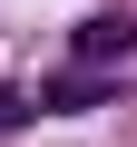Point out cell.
Listing matches in <instances>:
<instances>
[{
  "mask_svg": "<svg viewBox=\"0 0 137 147\" xmlns=\"http://www.w3.org/2000/svg\"><path fill=\"white\" fill-rule=\"evenodd\" d=\"M127 49H137V20L127 10H98V20H79V39H68V59H88V69H108Z\"/></svg>",
  "mask_w": 137,
  "mask_h": 147,
  "instance_id": "6da1fadb",
  "label": "cell"
},
{
  "mask_svg": "<svg viewBox=\"0 0 137 147\" xmlns=\"http://www.w3.org/2000/svg\"><path fill=\"white\" fill-rule=\"evenodd\" d=\"M98 98H118V88H108V79H49L30 108H59V118H68V108H98Z\"/></svg>",
  "mask_w": 137,
  "mask_h": 147,
  "instance_id": "7a4b0ae2",
  "label": "cell"
}]
</instances>
